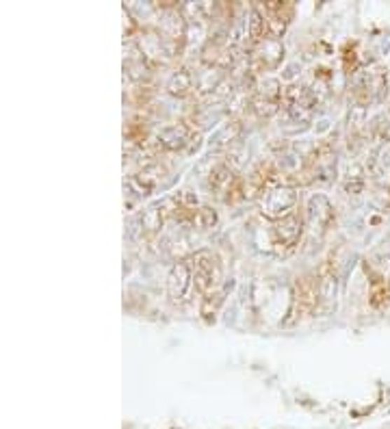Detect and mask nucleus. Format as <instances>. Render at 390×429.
<instances>
[{"label": "nucleus", "mask_w": 390, "mask_h": 429, "mask_svg": "<svg viewBox=\"0 0 390 429\" xmlns=\"http://www.w3.org/2000/svg\"><path fill=\"white\" fill-rule=\"evenodd\" d=\"M316 284H319V308L326 312L334 308L336 295H338V274L334 269V262H323V267L316 274Z\"/></svg>", "instance_id": "8"}, {"label": "nucleus", "mask_w": 390, "mask_h": 429, "mask_svg": "<svg viewBox=\"0 0 390 429\" xmlns=\"http://www.w3.org/2000/svg\"><path fill=\"white\" fill-rule=\"evenodd\" d=\"M191 141V132L185 124H172L158 132V143L165 150H182Z\"/></svg>", "instance_id": "9"}, {"label": "nucleus", "mask_w": 390, "mask_h": 429, "mask_svg": "<svg viewBox=\"0 0 390 429\" xmlns=\"http://www.w3.org/2000/svg\"><path fill=\"white\" fill-rule=\"evenodd\" d=\"M304 234V217L302 215H291L282 221H275L271 228V237H273V245L282 250L284 254L293 252L297 245H300V239Z\"/></svg>", "instance_id": "5"}, {"label": "nucleus", "mask_w": 390, "mask_h": 429, "mask_svg": "<svg viewBox=\"0 0 390 429\" xmlns=\"http://www.w3.org/2000/svg\"><path fill=\"white\" fill-rule=\"evenodd\" d=\"M269 33V27H267V17L260 9H251L249 13V20H247V35L249 39L258 43L265 39V35Z\"/></svg>", "instance_id": "12"}, {"label": "nucleus", "mask_w": 390, "mask_h": 429, "mask_svg": "<svg viewBox=\"0 0 390 429\" xmlns=\"http://www.w3.org/2000/svg\"><path fill=\"white\" fill-rule=\"evenodd\" d=\"M334 221V206L326 195H312L306 206V223L319 234H323Z\"/></svg>", "instance_id": "7"}, {"label": "nucleus", "mask_w": 390, "mask_h": 429, "mask_svg": "<svg viewBox=\"0 0 390 429\" xmlns=\"http://www.w3.org/2000/svg\"><path fill=\"white\" fill-rule=\"evenodd\" d=\"M235 185V174L232 169L228 167V165H217L213 171H211V187L215 191H225V193H232Z\"/></svg>", "instance_id": "14"}, {"label": "nucleus", "mask_w": 390, "mask_h": 429, "mask_svg": "<svg viewBox=\"0 0 390 429\" xmlns=\"http://www.w3.org/2000/svg\"><path fill=\"white\" fill-rule=\"evenodd\" d=\"M156 169H158V167H150V169H146V171H141V174L130 176V178H128V189H130L134 195H139V197L150 195L152 189H154V185H156V180H158L156 176H152Z\"/></svg>", "instance_id": "11"}, {"label": "nucleus", "mask_w": 390, "mask_h": 429, "mask_svg": "<svg viewBox=\"0 0 390 429\" xmlns=\"http://www.w3.org/2000/svg\"><path fill=\"white\" fill-rule=\"evenodd\" d=\"M141 46H144V55H148L150 59H160V61H167L176 52L169 37L158 35V33H152V35L144 37Z\"/></svg>", "instance_id": "10"}, {"label": "nucleus", "mask_w": 390, "mask_h": 429, "mask_svg": "<svg viewBox=\"0 0 390 429\" xmlns=\"http://www.w3.org/2000/svg\"><path fill=\"white\" fill-rule=\"evenodd\" d=\"M297 202H300V197H297V191L293 187H273L265 193L260 211L271 221H282L295 215Z\"/></svg>", "instance_id": "2"}, {"label": "nucleus", "mask_w": 390, "mask_h": 429, "mask_svg": "<svg viewBox=\"0 0 390 429\" xmlns=\"http://www.w3.org/2000/svg\"><path fill=\"white\" fill-rule=\"evenodd\" d=\"M217 213L211 209V206H200V209H193V213H191V221L197 225V228H202V230H211V228H215L217 225Z\"/></svg>", "instance_id": "16"}, {"label": "nucleus", "mask_w": 390, "mask_h": 429, "mask_svg": "<svg viewBox=\"0 0 390 429\" xmlns=\"http://www.w3.org/2000/svg\"><path fill=\"white\" fill-rule=\"evenodd\" d=\"M319 308V284L316 276H304L297 278L295 290H293V319H304Z\"/></svg>", "instance_id": "4"}, {"label": "nucleus", "mask_w": 390, "mask_h": 429, "mask_svg": "<svg viewBox=\"0 0 390 429\" xmlns=\"http://www.w3.org/2000/svg\"><path fill=\"white\" fill-rule=\"evenodd\" d=\"M369 271V286H371V306L386 308L390 306V256L382 254L371 260L366 267Z\"/></svg>", "instance_id": "3"}, {"label": "nucleus", "mask_w": 390, "mask_h": 429, "mask_svg": "<svg viewBox=\"0 0 390 429\" xmlns=\"http://www.w3.org/2000/svg\"><path fill=\"white\" fill-rule=\"evenodd\" d=\"M189 267L193 271V284L202 295H213L215 286L221 280L219 256L211 250H200L191 256Z\"/></svg>", "instance_id": "1"}, {"label": "nucleus", "mask_w": 390, "mask_h": 429, "mask_svg": "<svg viewBox=\"0 0 390 429\" xmlns=\"http://www.w3.org/2000/svg\"><path fill=\"white\" fill-rule=\"evenodd\" d=\"M191 286H193V271H191L189 262H176L169 269V276H167L169 300L176 304L187 302L191 295Z\"/></svg>", "instance_id": "6"}, {"label": "nucleus", "mask_w": 390, "mask_h": 429, "mask_svg": "<svg viewBox=\"0 0 390 429\" xmlns=\"http://www.w3.org/2000/svg\"><path fill=\"white\" fill-rule=\"evenodd\" d=\"M191 89H193V74L189 70H178L167 83V92L178 98L187 96Z\"/></svg>", "instance_id": "13"}, {"label": "nucleus", "mask_w": 390, "mask_h": 429, "mask_svg": "<svg viewBox=\"0 0 390 429\" xmlns=\"http://www.w3.org/2000/svg\"><path fill=\"white\" fill-rule=\"evenodd\" d=\"M163 221H165V211L163 206H150L144 215H141V228L148 234H154L163 228Z\"/></svg>", "instance_id": "15"}]
</instances>
